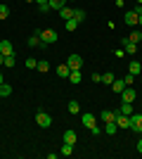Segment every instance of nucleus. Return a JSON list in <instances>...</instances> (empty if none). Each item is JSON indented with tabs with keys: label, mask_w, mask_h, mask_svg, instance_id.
I'll list each match as a JSON object with an SVG mask.
<instances>
[{
	"label": "nucleus",
	"mask_w": 142,
	"mask_h": 159,
	"mask_svg": "<svg viewBox=\"0 0 142 159\" xmlns=\"http://www.w3.org/2000/svg\"><path fill=\"white\" fill-rule=\"evenodd\" d=\"M36 124H38L41 128H50V126H52V116H50L47 112H43V109H38V114H36Z\"/></svg>",
	"instance_id": "1"
},
{
	"label": "nucleus",
	"mask_w": 142,
	"mask_h": 159,
	"mask_svg": "<svg viewBox=\"0 0 142 159\" xmlns=\"http://www.w3.org/2000/svg\"><path fill=\"white\" fill-rule=\"evenodd\" d=\"M57 38H59V36H57V31H54V29H45V31H41V40H43V45H52Z\"/></svg>",
	"instance_id": "2"
},
{
	"label": "nucleus",
	"mask_w": 142,
	"mask_h": 159,
	"mask_svg": "<svg viewBox=\"0 0 142 159\" xmlns=\"http://www.w3.org/2000/svg\"><path fill=\"white\" fill-rule=\"evenodd\" d=\"M67 66L74 71V69H83V57L81 55H69L67 57Z\"/></svg>",
	"instance_id": "3"
},
{
	"label": "nucleus",
	"mask_w": 142,
	"mask_h": 159,
	"mask_svg": "<svg viewBox=\"0 0 142 159\" xmlns=\"http://www.w3.org/2000/svg\"><path fill=\"white\" fill-rule=\"evenodd\" d=\"M116 126L118 128H130V116L128 114H121V112H116Z\"/></svg>",
	"instance_id": "4"
},
{
	"label": "nucleus",
	"mask_w": 142,
	"mask_h": 159,
	"mask_svg": "<svg viewBox=\"0 0 142 159\" xmlns=\"http://www.w3.org/2000/svg\"><path fill=\"white\" fill-rule=\"evenodd\" d=\"M121 98H123V102H135L137 93L133 90V86H126V88L121 90Z\"/></svg>",
	"instance_id": "5"
},
{
	"label": "nucleus",
	"mask_w": 142,
	"mask_h": 159,
	"mask_svg": "<svg viewBox=\"0 0 142 159\" xmlns=\"http://www.w3.org/2000/svg\"><path fill=\"white\" fill-rule=\"evenodd\" d=\"M130 128L133 131H137V133H142V114H130Z\"/></svg>",
	"instance_id": "6"
},
{
	"label": "nucleus",
	"mask_w": 142,
	"mask_h": 159,
	"mask_svg": "<svg viewBox=\"0 0 142 159\" xmlns=\"http://www.w3.org/2000/svg\"><path fill=\"white\" fill-rule=\"evenodd\" d=\"M0 52L5 55V57H7V55H14V45L7 38H2V40H0Z\"/></svg>",
	"instance_id": "7"
},
{
	"label": "nucleus",
	"mask_w": 142,
	"mask_h": 159,
	"mask_svg": "<svg viewBox=\"0 0 142 159\" xmlns=\"http://www.w3.org/2000/svg\"><path fill=\"white\" fill-rule=\"evenodd\" d=\"M26 43H28L31 48H45V45H43V40H41V29H38V31H33V36H31Z\"/></svg>",
	"instance_id": "8"
},
{
	"label": "nucleus",
	"mask_w": 142,
	"mask_h": 159,
	"mask_svg": "<svg viewBox=\"0 0 142 159\" xmlns=\"http://www.w3.org/2000/svg\"><path fill=\"white\" fill-rule=\"evenodd\" d=\"M81 121H83V126L88 128V131H90L93 126H97V119H95V114H83Z\"/></svg>",
	"instance_id": "9"
},
{
	"label": "nucleus",
	"mask_w": 142,
	"mask_h": 159,
	"mask_svg": "<svg viewBox=\"0 0 142 159\" xmlns=\"http://www.w3.org/2000/svg\"><path fill=\"white\" fill-rule=\"evenodd\" d=\"M137 17H140V14H137L135 10H128L123 19H126V24H128V26H135V24H137Z\"/></svg>",
	"instance_id": "10"
},
{
	"label": "nucleus",
	"mask_w": 142,
	"mask_h": 159,
	"mask_svg": "<svg viewBox=\"0 0 142 159\" xmlns=\"http://www.w3.org/2000/svg\"><path fill=\"white\" fill-rule=\"evenodd\" d=\"M123 50H126L128 55H135L137 52V43H130L128 38H123Z\"/></svg>",
	"instance_id": "11"
},
{
	"label": "nucleus",
	"mask_w": 142,
	"mask_h": 159,
	"mask_svg": "<svg viewBox=\"0 0 142 159\" xmlns=\"http://www.w3.org/2000/svg\"><path fill=\"white\" fill-rule=\"evenodd\" d=\"M62 140L69 143V145H76V140H78V138H76V131H74V128H71V131H64V138H62Z\"/></svg>",
	"instance_id": "12"
},
{
	"label": "nucleus",
	"mask_w": 142,
	"mask_h": 159,
	"mask_svg": "<svg viewBox=\"0 0 142 159\" xmlns=\"http://www.w3.org/2000/svg\"><path fill=\"white\" fill-rule=\"evenodd\" d=\"M114 119H116V112H109V109L100 112V121H102V124H107V121H114Z\"/></svg>",
	"instance_id": "13"
},
{
	"label": "nucleus",
	"mask_w": 142,
	"mask_h": 159,
	"mask_svg": "<svg viewBox=\"0 0 142 159\" xmlns=\"http://www.w3.org/2000/svg\"><path fill=\"white\" fill-rule=\"evenodd\" d=\"M142 71V64H140V62H137V60H133V62H130V64H128V74H133V76H137V74H140Z\"/></svg>",
	"instance_id": "14"
},
{
	"label": "nucleus",
	"mask_w": 142,
	"mask_h": 159,
	"mask_svg": "<svg viewBox=\"0 0 142 159\" xmlns=\"http://www.w3.org/2000/svg\"><path fill=\"white\" fill-rule=\"evenodd\" d=\"M69 79H71V83H74V86H78V83L83 81V74H81V69H74V71L69 74Z\"/></svg>",
	"instance_id": "15"
},
{
	"label": "nucleus",
	"mask_w": 142,
	"mask_h": 159,
	"mask_svg": "<svg viewBox=\"0 0 142 159\" xmlns=\"http://www.w3.org/2000/svg\"><path fill=\"white\" fill-rule=\"evenodd\" d=\"M69 74H71V69L67 66V62L57 66V76H59V79H69Z\"/></svg>",
	"instance_id": "16"
},
{
	"label": "nucleus",
	"mask_w": 142,
	"mask_h": 159,
	"mask_svg": "<svg viewBox=\"0 0 142 159\" xmlns=\"http://www.w3.org/2000/svg\"><path fill=\"white\" fill-rule=\"evenodd\" d=\"M59 17H62V19H64V21H67V19H74V10L64 5V7H62V10H59Z\"/></svg>",
	"instance_id": "17"
},
{
	"label": "nucleus",
	"mask_w": 142,
	"mask_h": 159,
	"mask_svg": "<svg viewBox=\"0 0 142 159\" xmlns=\"http://www.w3.org/2000/svg\"><path fill=\"white\" fill-rule=\"evenodd\" d=\"M111 88H114V93H118L121 95V90L126 88V81L123 79H114V83H111Z\"/></svg>",
	"instance_id": "18"
},
{
	"label": "nucleus",
	"mask_w": 142,
	"mask_h": 159,
	"mask_svg": "<svg viewBox=\"0 0 142 159\" xmlns=\"http://www.w3.org/2000/svg\"><path fill=\"white\" fill-rule=\"evenodd\" d=\"M47 5H50V10H57V12H59L62 7L67 5V0H47Z\"/></svg>",
	"instance_id": "19"
},
{
	"label": "nucleus",
	"mask_w": 142,
	"mask_h": 159,
	"mask_svg": "<svg viewBox=\"0 0 142 159\" xmlns=\"http://www.w3.org/2000/svg\"><path fill=\"white\" fill-rule=\"evenodd\" d=\"M118 112H121V114H128V116H130V114H133V102H121Z\"/></svg>",
	"instance_id": "20"
},
{
	"label": "nucleus",
	"mask_w": 142,
	"mask_h": 159,
	"mask_svg": "<svg viewBox=\"0 0 142 159\" xmlns=\"http://www.w3.org/2000/svg\"><path fill=\"white\" fill-rule=\"evenodd\" d=\"M116 131H118V126H116V121H107V124H104V133H109V135H114Z\"/></svg>",
	"instance_id": "21"
},
{
	"label": "nucleus",
	"mask_w": 142,
	"mask_h": 159,
	"mask_svg": "<svg viewBox=\"0 0 142 159\" xmlns=\"http://www.w3.org/2000/svg\"><path fill=\"white\" fill-rule=\"evenodd\" d=\"M67 109H69V114H78V112H81V105H78L76 100H71V102L67 105Z\"/></svg>",
	"instance_id": "22"
},
{
	"label": "nucleus",
	"mask_w": 142,
	"mask_h": 159,
	"mask_svg": "<svg viewBox=\"0 0 142 159\" xmlns=\"http://www.w3.org/2000/svg\"><path fill=\"white\" fill-rule=\"evenodd\" d=\"M114 79H116V76H114V74H111V71L102 74V83H104V86H111V83H114Z\"/></svg>",
	"instance_id": "23"
},
{
	"label": "nucleus",
	"mask_w": 142,
	"mask_h": 159,
	"mask_svg": "<svg viewBox=\"0 0 142 159\" xmlns=\"http://www.w3.org/2000/svg\"><path fill=\"white\" fill-rule=\"evenodd\" d=\"M85 17H88V14H85V10H74V19L78 21V24H81V21H85Z\"/></svg>",
	"instance_id": "24"
},
{
	"label": "nucleus",
	"mask_w": 142,
	"mask_h": 159,
	"mask_svg": "<svg viewBox=\"0 0 142 159\" xmlns=\"http://www.w3.org/2000/svg\"><path fill=\"white\" fill-rule=\"evenodd\" d=\"M71 152H74V145H69V143H64L59 150V154H64V157H71Z\"/></svg>",
	"instance_id": "25"
},
{
	"label": "nucleus",
	"mask_w": 142,
	"mask_h": 159,
	"mask_svg": "<svg viewBox=\"0 0 142 159\" xmlns=\"http://www.w3.org/2000/svg\"><path fill=\"white\" fill-rule=\"evenodd\" d=\"M64 26H67V31L71 33V31H76V29H78V21H76V19H67V21H64Z\"/></svg>",
	"instance_id": "26"
},
{
	"label": "nucleus",
	"mask_w": 142,
	"mask_h": 159,
	"mask_svg": "<svg viewBox=\"0 0 142 159\" xmlns=\"http://www.w3.org/2000/svg\"><path fill=\"white\" fill-rule=\"evenodd\" d=\"M10 93H12V86H10V83H2V86H0V98H7Z\"/></svg>",
	"instance_id": "27"
},
{
	"label": "nucleus",
	"mask_w": 142,
	"mask_h": 159,
	"mask_svg": "<svg viewBox=\"0 0 142 159\" xmlns=\"http://www.w3.org/2000/svg\"><path fill=\"white\" fill-rule=\"evenodd\" d=\"M128 40H130V43H140V40H142V31H133L128 36Z\"/></svg>",
	"instance_id": "28"
},
{
	"label": "nucleus",
	"mask_w": 142,
	"mask_h": 159,
	"mask_svg": "<svg viewBox=\"0 0 142 159\" xmlns=\"http://www.w3.org/2000/svg\"><path fill=\"white\" fill-rule=\"evenodd\" d=\"M36 69H38V71H50V62H47V60H41Z\"/></svg>",
	"instance_id": "29"
},
{
	"label": "nucleus",
	"mask_w": 142,
	"mask_h": 159,
	"mask_svg": "<svg viewBox=\"0 0 142 159\" xmlns=\"http://www.w3.org/2000/svg\"><path fill=\"white\" fill-rule=\"evenodd\" d=\"M2 64H5L7 69H14V55H7V57H5V62H2Z\"/></svg>",
	"instance_id": "30"
},
{
	"label": "nucleus",
	"mask_w": 142,
	"mask_h": 159,
	"mask_svg": "<svg viewBox=\"0 0 142 159\" xmlns=\"http://www.w3.org/2000/svg\"><path fill=\"white\" fill-rule=\"evenodd\" d=\"M10 17V7L7 5H0V19H7Z\"/></svg>",
	"instance_id": "31"
},
{
	"label": "nucleus",
	"mask_w": 142,
	"mask_h": 159,
	"mask_svg": "<svg viewBox=\"0 0 142 159\" xmlns=\"http://www.w3.org/2000/svg\"><path fill=\"white\" fill-rule=\"evenodd\" d=\"M26 66H28V69H36V66H38V62H36L33 57H28V60H26Z\"/></svg>",
	"instance_id": "32"
},
{
	"label": "nucleus",
	"mask_w": 142,
	"mask_h": 159,
	"mask_svg": "<svg viewBox=\"0 0 142 159\" xmlns=\"http://www.w3.org/2000/svg\"><path fill=\"white\" fill-rule=\"evenodd\" d=\"M123 81H126V86H133V81H135V76H133V74H128V76H123Z\"/></svg>",
	"instance_id": "33"
},
{
	"label": "nucleus",
	"mask_w": 142,
	"mask_h": 159,
	"mask_svg": "<svg viewBox=\"0 0 142 159\" xmlns=\"http://www.w3.org/2000/svg\"><path fill=\"white\" fill-rule=\"evenodd\" d=\"M38 10H41L43 14H47V12H50V5H38Z\"/></svg>",
	"instance_id": "34"
},
{
	"label": "nucleus",
	"mask_w": 142,
	"mask_h": 159,
	"mask_svg": "<svg viewBox=\"0 0 142 159\" xmlns=\"http://www.w3.org/2000/svg\"><path fill=\"white\" fill-rule=\"evenodd\" d=\"M90 133H93V135H100L102 128H100V126H93V128H90Z\"/></svg>",
	"instance_id": "35"
},
{
	"label": "nucleus",
	"mask_w": 142,
	"mask_h": 159,
	"mask_svg": "<svg viewBox=\"0 0 142 159\" xmlns=\"http://www.w3.org/2000/svg\"><path fill=\"white\" fill-rule=\"evenodd\" d=\"M93 81L95 83H102V74H93Z\"/></svg>",
	"instance_id": "36"
},
{
	"label": "nucleus",
	"mask_w": 142,
	"mask_h": 159,
	"mask_svg": "<svg viewBox=\"0 0 142 159\" xmlns=\"http://www.w3.org/2000/svg\"><path fill=\"white\" fill-rule=\"evenodd\" d=\"M137 152H140V154H142V138H140V140H137Z\"/></svg>",
	"instance_id": "37"
},
{
	"label": "nucleus",
	"mask_w": 142,
	"mask_h": 159,
	"mask_svg": "<svg viewBox=\"0 0 142 159\" xmlns=\"http://www.w3.org/2000/svg\"><path fill=\"white\" fill-rule=\"evenodd\" d=\"M135 12H137V14H142V2H137V7H135Z\"/></svg>",
	"instance_id": "38"
},
{
	"label": "nucleus",
	"mask_w": 142,
	"mask_h": 159,
	"mask_svg": "<svg viewBox=\"0 0 142 159\" xmlns=\"http://www.w3.org/2000/svg\"><path fill=\"white\" fill-rule=\"evenodd\" d=\"M36 2H38V5H47V0H36Z\"/></svg>",
	"instance_id": "39"
},
{
	"label": "nucleus",
	"mask_w": 142,
	"mask_h": 159,
	"mask_svg": "<svg viewBox=\"0 0 142 159\" xmlns=\"http://www.w3.org/2000/svg\"><path fill=\"white\" fill-rule=\"evenodd\" d=\"M2 62H5V55H2V52H0V64H2Z\"/></svg>",
	"instance_id": "40"
},
{
	"label": "nucleus",
	"mask_w": 142,
	"mask_h": 159,
	"mask_svg": "<svg viewBox=\"0 0 142 159\" xmlns=\"http://www.w3.org/2000/svg\"><path fill=\"white\" fill-rule=\"evenodd\" d=\"M114 2H116V5H118V7H121V5H123V0H114Z\"/></svg>",
	"instance_id": "41"
},
{
	"label": "nucleus",
	"mask_w": 142,
	"mask_h": 159,
	"mask_svg": "<svg viewBox=\"0 0 142 159\" xmlns=\"http://www.w3.org/2000/svg\"><path fill=\"white\" fill-rule=\"evenodd\" d=\"M137 24H140V26H142V14H140V17H137Z\"/></svg>",
	"instance_id": "42"
},
{
	"label": "nucleus",
	"mask_w": 142,
	"mask_h": 159,
	"mask_svg": "<svg viewBox=\"0 0 142 159\" xmlns=\"http://www.w3.org/2000/svg\"><path fill=\"white\" fill-rule=\"evenodd\" d=\"M2 83H5V79H2V74H0V86H2Z\"/></svg>",
	"instance_id": "43"
},
{
	"label": "nucleus",
	"mask_w": 142,
	"mask_h": 159,
	"mask_svg": "<svg viewBox=\"0 0 142 159\" xmlns=\"http://www.w3.org/2000/svg\"><path fill=\"white\" fill-rule=\"evenodd\" d=\"M26 2H36V0H26Z\"/></svg>",
	"instance_id": "44"
},
{
	"label": "nucleus",
	"mask_w": 142,
	"mask_h": 159,
	"mask_svg": "<svg viewBox=\"0 0 142 159\" xmlns=\"http://www.w3.org/2000/svg\"><path fill=\"white\" fill-rule=\"evenodd\" d=\"M137 2H142V0H137Z\"/></svg>",
	"instance_id": "45"
},
{
	"label": "nucleus",
	"mask_w": 142,
	"mask_h": 159,
	"mask_svg": "<svg viewBox=\"0 0 142 159\" xmlns=\"http://www.w3.org/2000/svg\"><path fill=\"white\" fill-rule=\"evenodd\" d=\"M135 2H137V0H135Z\"/></svg>",
	"instance_id": "46"
}]
</instances>
